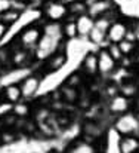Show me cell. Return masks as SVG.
<instances>
[{"label": "cell", "mask_w": 139, "mask_h": 153, "mask_svg": "<svg viewBox=\"0 0 139 153\" xmlns=\"http://www.w3.org/2000/svg\"><path fill=\"white\" fill-rule=\"evenodd\" d=\"M58 43H59V40H56V39H53V37H50V36L43 33L40 40L36 45V56L39 59H46L47 56L55 53Z\"/></svg>", "instance_id": "cell-1"}, {"label": "cell", "mask_w": 139, "mask_h": 153, "mask_svg": "<svg viewBox=\"0 0 139 153\" xmlns=\"http://www.w3.org/2000/svg\"><path fill=\"white\" fill-rule=\"evenodd\" d=\"M68 13V7L61 3V1H49L45 6V15L49 21H61L65 18V15Z\"/></svg>", "instance_id": "cell-2"}, {"label": "cell", "mask_w": 139, "mask_h": 153, "mask_svg": "<svg viewBox=\"0 0 139 153\" xmlns=\"http://www.w3.org/2000/svg\"><path fill=\"white\" fill-rule=\"evenodd\" d=\"M139 126V119L132 116V114H126V116H121L117 123H115V129L123 134V135H130L132 132H135Z\"/></svg>", "instance_id": "cell-3"}, {"label": "cell", "mask_w": 139, "mask_h": 153, "mask_svg": "<svg viewBox=\"0 0 139 153\" xmlns=\"http://www.w3.org/2000/svg\"><path fill=\"white\" fill-rule=\"evenodd\" d=\"M21 94L22 98H31L37 94L39 88H40V77L37 76H27L25 79H22L21 85Z\"/></svg>", "instance_id": "cell-4"}, {"label": "cell", "mask_w": 139, "mask_h": 153, "mask_svg": "<svg viewBox=\"0 0 139 153\" xmlns=\"http://www.w3.org/2000/svg\"><path fill=\"white\" fill-rule=\"evenodd\" d=\"M42 37V31L37 27H27L21 31L19 34V40L25 48H33L37 45V42Z\"/></svg>", "instance_id": "cell-5"}, {"label": "cell", "mask_w": 139, "mask_h": 153, "mask_svg": "<svg viewBox=\"0 0 139 153\" xmlns=\"http://www.w3.org/2000/svg\"><path fill=\"white\" fill-rule=\"evenodd\" d=\"M126 31H127V27L123 22H113L107 30V39L111 43H118L120 40L124 39Z\"/></svg>", "instance_id": "cell-6"}, {"label": "cell", "mask_w": 139, "mask_h": 153, "mask_svg": "<svg viewBox=\"0 0 139 153\" xmlns=\"http://www.w3.org/2000/svg\"><path fill=\"white\" fill-rule=\"evenodd\" d=\"M114 67H115V61L111 58L107 49H102L98 53V71H101L102 74H107V73H111Z\"/></svg>", "instance_id": "cell-7"}, {"label": "cell", "mask_w": 139, "mask_h": 153, "mask_svg": "<svg viewBox=\"0 0 139 153\" xmlns=\"http://www.w3.org/2000/svg\"><path fill=\"white\" fill-rule=\"evenodd\" d=\"M111 6H113V1L111 0H96V1H92L90 6L88 7V13L95 19V18L102 16L107 12H110Z\"/></svg>", "instance_id": "cell-8"}, {"label": "cell", "mask_w": 139, "mask_h": 153, "mask_svg": "<svg viewBox=\"0 0 139 153\" xmlns=\"http://www.w3.org/2000/svg\"><path fill=\"white\" fill-rule=\"evenodd\" d=\"M95 19L89 13H82L76 19V27H77V34L79 36H89L90 30L93 28Z\"/></svg>", "instance_id": "cell-9"}, {"label": "cell", "mask_w": 139, "mask_h": 153, "mask_svg": "<svg viewBox=\"0 0 139 153\" xmlns=\"http://www.w3.org/2000/svg\"><path fill=\"white\" fill-rule=\"evenodd\" d=\"M120 153H133L139 150V140L132 135H124L118 144Z\"/></svg>", "instance_id": "cell-10"}, {"label": "cell", "mask_w": 139, "mask_h": 153, "mask_svg": "<svg viewBox=\"0 0 139 153\" xmlns=\"http://www.w3.org/2000/svg\"><path fill=\"white\" fill-rule=\"evenodd\" d=\"M127 108H129V100H127V97H124V95H114L113 97V100L110 102V110L113 111V113H124V111H127Z\"/></svg>", "instance_id": "cell-11"}, {"label": "cell", "mask_w": 139, "mask_h": 153, "mask_svg": "<svg viewBox=\"0 0 139 153\" xmlns=\"http://www.w3.org/2000/svg\"><path fill=\"white\" fill-rule=\"evenodd\" d=\"M3 95H4V100H6V101L12 102V104L19 102L21 98H22L21 88H19V85H15V83L7 85V86L4 88V91H3Z\"/></svg>", "instance_id": "cell-12"}, {"label": "cell", "mask_w": 139, "mask_h": 153, "mask_svg": "<svg viewBox=\"0 0 139 153\" xmlns=\"http://www.w3.org/2000/svg\"><path fill=\"white\" fill-rule=\"evenodd\" d=\"M65 62H67L65 53H52L50 56H47L46 67L49 71H56V70L62 68Z\"/></svg>", "instance_id": "cell-13"}, {"label": "cell", "mask_w": 139, "mask_h": 153, "mask_svg": "<svg viewBox=\"0 0 139 153\" xmlns=\"http://www.w3.org/2000/svg\"><path fill=\"white\" fill-rule=\"evenodd\" d=\"M83 70L88 74H96L98 73V55L95 53H88L83 59Z\"/></svg>", "instance_id": "cell-14"}, {"label": "cell", "mask_w": 139, "mask_h": 153, "mask_svg": "<svg viewBox=\"0 0 139 153\" xmlns=\"http://www.w3.org/2000/svg\"><path fill=\"white\" fill-rule=\"evenodd\" d=\"M19 15H21V13H19V10H18V9H12V7H10L9 10H6L4 13H1V15H0V21H3L4 24H7V25H9V24H13L15 21H18Z\"/></svg>", "instance_id": "cell-15"}, {"label": "cell", "mask_w": 139, "mask_h": 153, "mask_svg": "<svg viewBox=\"0 0 139 153\" xmlns=\"http://www.w3.org/2000/svg\"><path fill=\"white\" fill-rule=\"evenodd\" d=\"M89 39L92 40L93 43L101 45L107 39V31H104V30H101V28H98V27L93 25V28L90 30V33H89Z\"/></svg>", "instance_id": "cell-16"}, {"label": "cell", "mask_w": 139, "mask_h": 153, "mask_svg": "<svg viewBox=\"0 0 139 153\" xmlns=\"http://www.w3.org/2000/svg\"><path fill=\"white\" fill-rule=\"evenodd\" d=\"M62 33L65 37H70V39H74L77 34V27H76V21H71V22H65L62 25Z\"/></svg>", "instance_id": "cell-17"}, {"label": "cell", "mask_w": 139, "mask_h": 153, "mask_svg": "<svg viewBox=\"0 0 139 153\" xmlns=\"http://www.w3.org/2000/svg\"><path fill=\"white\" fill-rule=\"evenodd\" d=\"M86 10H88V6H86V3L82 1V0H76V1L71 3L70 7H68V12H71V13H77V15L86 13Z\"/></svg>", "instance_id": "cell-18"}, {"label": "cell", "mask_w": 139, "mask_h": 153, "mask_svg": "<svg viewBox=\"0 0 139 153\" xmlns=\"http://www.w3.org/2000/svg\"><path fill=\"white\" fill-rule=\"evenodd\" d=\"M30 113V107L25 102H16V105L13 107V114L16 117H25Z\"/></svg>", "instance_id": "cell-19"}, {"label": "cell", "mask_w": 139, "mask_h": 153, "mask_svg": "<svg viewBox=\"0 0 139 153\" xmlns=\"http://www.w3.org/2000/svg\"><path fill=\"white\" fill-rule=\"evenodd\" d=\"M117 45H118L120 51L123 52V55H129V53H132L133 49H135V43H133V42H129V40H126V39L120 40Z\"/></svg>", "instance_id": "cell-20"}, {"label": "cell", "mask_w": 139, "mask_h": 153, "mask_svg": "<svg viewBox=\"0 0 139 153\" xmlns=\"http://www.w3.org/2000/svg\"><path fill=\"white\" fill-rule=\"evenodd\" d=\"M61 94H62V97L67 100V101H74L76 98H77V91H76V88H73V86H65L62 91H61Z\"/></svg>", "instance_id": "cell-21"}, {"label": "cell", "mask_w": 139, "mask_h": 153, "mask_svg": "<svg viewBox=\"0 0 139 153\" xmlns=\"http://www.w3.org/2000/svg\"><path fill=\"white\" fill-rule=\"evenodd\" d=\"M108 51V53L111 55V58L117 62V61H120L121 58H123V52L120 51V48H118V45L117 43H111L110 45V48L107 49Z\"/></svg>", "instance_id": "cell-22"}, {"label": "cell", "mask_w": 139, "mask_h": 153, "mask_svg": "<svg viewBox=\"0 0 139 153\" xmlns=\"http://www.w3.org/2000/svg\"><path fill=\"white\" fill-rule=\"evenodd\" d=\"M71 153H95V149L88 143H79L71 149Z\"/></svg>", "instance_id": "cell-23"}, {"label": "cell", "mask_w": 139, "mask_h": 153, "mask_svg": "<svg viewBox=\"0 0 139 153\" xmlns=\"http://www.w3.org/2000/svg\"><path fill=\"white\" fill-rule=\"evenodd\" d=\"M27 58H28L27 52L25 51H18V52H15V53L12 55V62H13L15 65H22V64H25Z\"/></svg>", "instance_id": "cell-24"}, {"label": "cell", "mask_w": 139, "mask_h": 153, "mask_svg": "<svg viewBox=\"0 0 139 153\" xmlns=\"http://www.w3.org/2000/svg\"><path fill=\"white\" fill-rule=\"evenodd\" d=\"M120 92H121V95H124V97H132V95L136 94V86H135L133 83H124V85L121 86Z\"/></svg>", "instance_id": "cell-25"}, {"label": "cell", "mask_w": 139, "mask_h": 153, "mask_svg": "<svg viewBox=\"0 0 139 153\" xmlns=\"http://www.w3.org/2000/svg\"><path fill=\"white\" fill-rule=\"evenodd\" d=\"M12 6H13L12 0H0V15L4 13L6 10H9Z\"/></svg>", "instance_id": "cell-26"}, {"label": "cell", "mask_w": 139, "mask_h": 153, "mask_svg": "<svg viewBox=\"0 0 139 153\" xmlns=\"http://www.w3.org/2000/svg\"><path fill=\"white\" fill-rule=\"evenodd\" d=\"M124 39H126V40H129V42H133V43L136 42V36H135V33H133L132 30H127V31H126Z\"/></svg>", "instance_id": "cell-27"}, {"label": "cell", "mask_w": 139, "mask_h": 153, "mask_svg": "<svg viewBox=\"0 0 139 153\" xmlns=\"http://www.w3.org/2000/svg\"><path fill=\"white\" fill-rule=\"evenodd\" d=\"M79 80H80V79H79V76H77V74H74V76H71V77L68 79L67 85H68V86H73V88H74V86H76V85L79 83Z\"/></svg>", "instance_id": "cell-28"}, {"label": "cell", "mask_w": 139, "mask_h": 153, "mask_svg": "<svg viewBox=\"0 0 139 153\" xmlns=\"http://www.w3.org/2000/svg\"><path fill=\"white\" fill-rule=\"evenodd\" d=\"M15 120H16V116L15 114H10V116H6L4 117V123L6 125H12V123H15Z\"/></svg>", "instance_id": "cell-29"}, {"label": "cell", "mask_w": 139, "mask_h": 153, "mask_svg": "<svg viewBox=\"0 0 139 153\" xmlns=\"http://www.w3.org/2000/svg\"><path fill=\"white\" fill-rule=\"evenodd\" d=\"M6 31H7V24H4L3 21H0V39L6 34Z\"/></svg>", "instance_id": "cell-30"}, {"label": "cell", "mask_w": 139, "mask_h": 153, "mask_svg": "<svg viewBox=\"0 0 139 153\" xmlns=\"http://www.w3.org/2000/svg\"><path fill=\"white\" fill-rule=\"evenodd\" d=\"M133 33H135V36H136V40H139V21L136 22V27H135Z\"/></svg>", "instance_id": "cell-31"}, {"label": "cell", "mask_w": 139, "mask_h": 153, "mask_svg": "<svg viewBox=\"0 0 139 153\" xmlns=\"http://www.w3.org/2000/svg\"><path fill=\"white\" fill-rule=\"evenodd\" d=\"M88 1H90V3H92V1H96V0H88Z\"/></svg>", "instance_id": "cell-32"}, {"label": "cell", "mask_w": 139, "mask_h": 153, "mask_svg": "<svg viewBox=\"0 0 139 153\" xmlns=\"http://www.w3.org/2000/svg\"><path fill=\"white\" fill-rule=\"evenodd\" d=\"M136 104H138V108H139V98H138V102H136Z\"/></svg>", "instance_id": "cell-33"}, {"label": "cell", "mask_w": 139, "mask_h": 153, "mask_svg": "<svg viewBox=\"0 0 139 153\" xmlns=\"http://www.w3.org/2000/svg\"><path fill=\"white\" fill-rule=\"evenodd\" d=\"M136 59H138V62H139V55H138V58H136Z\"/></svg>", "instance_id": "cell-34"}, {"label": "cell", "mask_w": 139, "mask_h": 153, "mask_svg": "<svg viewBox=\"0 0 139 153\" xmlns=\"http://www.w3.org/2000/svg\"><path fill=\"white\" fill-rule=\"evenodd\" d=\"M133 153H139V152H133Z\"/></svg>", "instance_id": "cell-35"}]
</instances>
